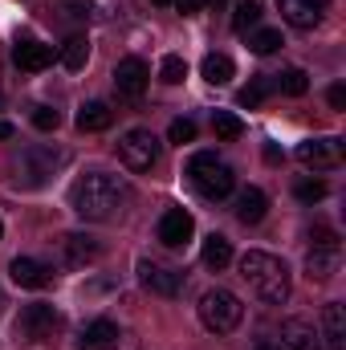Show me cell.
<instances>
[{
  "instance_id": "1",
  "label": "cell",
  "mask_w": 346,
  "mask_h": 350,
  "mask_svg": "<svg viewBox=\"0 0 346 350\" xmlns=\"http://www.w3.org/2000/svg\"><path fill=\"white\" fill-rule=\"evenodd\" d=\"M131 204V187L127 179L106 172H86L82 179H74L70 187V208L90 220V224H106V220H118Z\"/></svg>"
},
{
  "instance_id": "2",
  "label": "cell",
  "mask_w": 346,
  "mask_h": 350,
  "mask_svg": "<svg viewBox=\"0 0 346 350\" xmlns=\"http://www.w3.org/2000/svg\"><path fill=\"white\" fill-rule=\"evenodd\" d=\"M241 277L249 281V289L265 306H281L289 297V265L281 257H273V253H261V249L245 253L241 257Z\"/></svg>"
},
{
  "instance_id": "3",
  "label": "cell",
  "mask_w": 346,
  "mask_h": 350,
  "mask_svg": "<svg viewBox=\"0 0 346 350\" xmlns=\"http://www.w3.org/2000/svg\"><path fill=\"white\" fill-rule=\"evenodd\" d=\"M187 183H191L204 200H224V196H232L237 175H232V167H228L224 159H216L212 151H200V155L187 159Z\"/></svg>"
},
{
  "instance_id": "4",
  "label": "cell",
  "mask_w": 346,
  "mask_h": 350,
  "mask_svg": "<svg viewBox=\"0 0 346 350\" xmlns=\"http://www.w3.org/2000/svg\"><path fill=\"white\" fill-rule=\"evenodd\" d=\"M196 310H200V322L212 334H232L241 326V318H245V306H241V297L232 289H208Z\"/></svg>"
},
{
  "instance_id": "5",
  "label": "cell",
  "mask_w": 346,
  "mask_h": 350,
  "mask_svg": "<svg viewBox=\"0 0 346 350\" xmlns=\"http://www.w3.org/2000/svg\"><path fill=\"white\" fill-rule=\"evenodd\" d=\"M66 151H57V147H25L21 155H16V183L21 187H45L53 175L66 167Z\"/></svg>"
},
{
  "instance_id": "6",
  "label": "cell",
  "mask_w": 346,
  "mask_h": 350,
  "mask_svg": "<svg viewBox=\"0 0 346 350\" xmlns=\"http://www.w3.org/2000/svg\"><path fill=\"white\" fill-rule=\"evenodd\" d=\"M159 155H163V143L147 126H135L118 139V159H122L127 172H151L159 163Z\"/></svg>"
},
{
  "instance_id": "7",
  "label": "cell",
  "mask_w": 346,
  "mask_h": 350,
  "mask_svg": "<svg viewBox=\"0 0 346 350\" xmlns=\"http://www.w3.org/2000/svg\"><path fill=\"white\" fill-rule=\"evenodd\" d=\"M62 326H66V318H62V310H53L49 301H33V306H25V310L16 314V334H21L25 342H49V338L62 334Z\"/></svg>"
},
{
  "instance_id": "8",
  "label": "cell",
  "mask_w": 346,
  "mask_h": 350,
  "mask_svg": "<svg viewBox=\"0 0 346 350\" xmlns=\"http://www.w3.org/2000/svg\"><path fill=\"white\" fill-rule=\"evenodd\" d=\"M135 273H139V285L151 289V293H159V297H179V293H183V273L172 269V265H159V261H151V257H139Z\"/></svg>"
},
{
  "instance_id": "9",
  "label": "cell",
  "mask_w": 346,
  "mask_h": 350,
  "mask_svg": "<svg viewBox=\"0 0 346 350\" xmlns=\"http://www.w3.org/2000/svg\"><path fill=\"white\" fill-rule=\"evenodd\" d=\"M114 90H118V98H143L147 86H151V70H147V62L143 57H122L118 66H114Z\"/></svg>"
},
{
  "instance_id": "10",
  "label": "cell",
  "mask_w": 346,
  "mask_h": 350,
  "mask_svg": "<svg viewBox=\"0 0 346 350\" xmlns=\"http://www.w3.org/2000/svg\"><path fill=\"white\" fill-rule=\"evenodd\" d=\"M297 159L306 167H338L343 163V139H306L297 143Z\"/></svg>"
},
{
  "instance_id": "11",
  "label": "cell",
  "mask_w": 346,
  "mask_h": 350,
  "mask_svg": "<svg viewBox=\"0 0 346 350\" xmlns=\"http://www.w3.org/2000/svg\"><path fill=\"white\" fill-rule=\"evenodd\" d=\"M191 232H196V220L183 212V208H168L163 220H159V241L168 249H187L191 245Z\"/></svg>"
},
{
  "instance_id": "12",
  "label": "cell",
  "mask_w": 346,
  "mask_h": 350,
  "mask_svg": "<svg viewBox=\"0 0 346 350\" xmlns=\"http://www.w3.org/2000/svg\"><path fill=\"white\" fill-rule=\"evenodd\" d=\"M53 45H45V41H33V37H25V41H16L12 45V62L25 70V74H41V70H49L53 66Z\"/></svg>"
},
{
  "instance_id": "13",
  "label": "cell",
  "mask_w": 346,
  "mask_h": 350,
  "mask_svg": "<svg viewBox=\"0 0 346 350\" xmlns=\"http://www.w3.org/2000/svg\"><path fill=\"white\" fill-rule=\"evenodd\" d=\"M8 273H12V281L21 289H49L53 285V265L37 261V257H16L8 265Z\"/></svg>"
},
{
  "instance_id": "14",
  "label": "cell",
  "mask_w": 346,
  "mask_h": 350,
  "mask_svg": "<svg viewBox=\"0 0 346 350\" xmlns=\"http://www.w3.org/2000/svg\"><path fill=\"white\" fill-rule=\"evenodd\" d=\"M326 4H330V0H277L281 21H285V25H293V29H314V25L322 21Z\"/></svg>"
},
{
  "instance_id": "15",
  "label": "cell",
  "mask_w": 346,
  "mask_h": 350,
  "mask_svg": "<svg viewBox=\"0 0 346 350\" xmlns=\"http://www.w3.org/2000/svg\"><path fill=\"white\" fill-rule=\"evenodd\" d=\"M57 245H62V261L70 269H82V265L98 261V253H102V245L94 237H86V232H66Z\"/></svg>"
},
{
  "instance_id": "16",
  "label": "cell",
  "mask_w": 346,
  "mask_h": 350,
  "mask_svg": "<svg viewBox=\"0 0 346 350\" xmlns=\"http://www.w3.org/2000/svg\"><path fill=\"white\" fill-rule=\"evenodd\" d=\"M338 269H343V249H338V245H314V249L306 253V273H310V281H330Z\"/></svg>"
},
{
  "instance_id": "17",
  "label": "cell",
  "mask_w": 346,
  "mask_h": 350,
  "mask_svg": "<svg viewBox=\"0 0 346 350\" xmlns=\"http://www.w3.org/2000/svg\"><path fill=\"white\" fill-rule=\"evenodd\" d=\"M281 347L285 350H322V334L306 318H285L281 322Z\"/></svg>"
},
{
  "instance_id": "18",
  "label": "cell",
  "mask_w": 346,
  "mask_h": 350,
  "mask_svg": "<svg viewBox=\"0 0 346 350\" xmlns=\"http://www.w3.org/2000/svg\"><path fill=\"white\" fill-rule=\"evenodd\" d=\"M322 342L326 350H346V310L343 301H330L326 310H322Z\"/></svg>"
},
{
  "instance_id": "19",
  "label": "cell",
  "mask_w": 346,
  "mask_h": 350,
  "mask_svg": "<svg viewBox=\"0 0 346 350\" xmlns=\"http://www.w3.org/2000/svg\"><path fill=\"white\" fill-rule=\"evenodd\" d=\"M232 212H237V220H241V224H261V220H265V212H269V196H265L261 187H245V191H237Z\"/></svg>"
},
{
  "instance_id": "20",
  "label": "cell",
  "mask_w": 346,
  "mask_h": 350,
  "mask_svg": "<svg viewBox=\"0 0 346 350\" xmlns=\"http://www.w3.org/2000/svg\"><path fill=\"white\" fill-rule=\"evenodd\" d=\"M118 342V326L98 318V322H86L82 334H78V350H110Z\"/></svg>"
},
{
  "instance_id": "21",
  "label": "cell",
  "mask_w": 346,
  "mask_h": 350,
  "mask_svg": "<svg viewBox=\"0 0 346 350\" xmlns=\"http://www.w3.org/2000/svg\"><path fill=\"white\" fill-rule=\"evenodd\" d=\"M74 122H78V131H86V135H98V131H106V126L114 122V110H110L106 102H82Z\"/></svg>"
},
{
  "instance_id": "22",
  "label": "cell",
  "mask_w": 346,
  "mask_h": 350,
  "mask_svg": "<svg viewBox=\"0 0 346 350\" xmlns=\"http://www.w3.org/2000/svg\"><path fill=\"white\" fill-rule=\"evenodd\" d=\"M200 257H204V265L208 269H228L232 265V241L224 237V232H212V237H204V249H200Z\"/></svg>"
},
{
  "instance_id": "23",
  "label": "cell",
  "mask_w": 346,
  "mask_h": 350,
  "mask_svg": "<svg viewBox=\"0 0 346 350\" xmlns=\"http://www.w3.org/2000/svg\"><path fill=\"white\" fill-rule=\"evenodd\" d=\"M200 74H204V82H208V86H228V82L237 78V66H232V57H228V53H208V57H204V66H200Z\"/></svg>"
},
{
  "instance_id": "24",
  "label": "cell",
  "mask_w": 346,
  "mask_h": 350,
  "mask_svg": "<svg viewBox=\"0 0 346 350\" xmlns=\"http://www.w3.org/2000/svg\"><path fill=\"white\" fill-rule=\"evenodd\" d=\"M57 62H62L66 70H74V74H78V70H86V62H90V41L82 37V33H74V37H70V41L57 49Z\"/></svg>"
},
{
  "instance_id": "25",
  "label": "cell",
  "mask_w": 346,
  "mask_h": 350,
  "mask_svg": "<svg viewBox=\"0 0 346 350\" xmlns=\"http://www.w3.org/2000/svg\"><path fill=\"white\" fill-rule=\"evenodd\" d=\"M273 86L281 90V94H289V98H302V94H306V90H310V74H306V70H297V66H293V70H281V74H277V82H273Z\"/></svg>"
},
{
  "instance_id": "26",
  "label": "cell",
  "mask_w": 346,
  "mask_h": 350,
  "mask_svg": "<svg viewBox=\"0 0 346 350\" xmlns=\"http://www.w3.org/2000/svg\"><path fill=\"white\" fill-rule=\"evenodd\" d=\"M212 131H216V139H224V143H232V139H241V131H245V122L232 114V110H216L212 114Z\"/></svg>"
},
{
  "instance_id": "27",
  "label": "cell",
  "mask_w": 346,
  "mask_h": 350,
  "mask_svg": "<svg viewBox=\"0 0 346 350\" xmlns=\"http://www.w3.org/2000/svg\"><path fill=\"white\" fill-rule=\"evenodd\" d=\"M281 45H285V41H281V29H253V33H249V49L261 53V57H265V53H277Z\"/></svg>"
},
{
  "instance_id": "28",
  "label": "cell",
  "mask_w": 346,
  "mask_h": 350,
  "mask_svg": "<svg viewBox=\"0 0 346 350\" xmlns=\"http://www.w3.org/2000/svg\"><path fill=\"white\" fill-rule=\"evenodd\" d=\"M257 25H261V4L257 0H241L237 12H232V29H237V33H249V29H257Z\"/></svg>"
},
{
  "instance_id": "29",
  "label": "cell",
  "mask_w": 346,
  "mask_h": 350,
  "mask_svg": "<svg viewBox=\"0 0 346 350\" xmlns=\"http://www.w3.org/2000/svg\"><path fill=\"white\" fill-rule=\"evenodd\" d=\"M269 90H273V82H269V78H253L249 86H245V90H241V94H237V102H241L245 110H257L261 102L269 98Z\"/></svg>"
},
{
  "instance_id": "30",
  "label": "cell",
  "mask_w": 346,
  "mask_h": 350,
  "mask_svg": "<svg viewBox=\"0 0 346 350\" xmlns=\"http://www.w3.org/2000/svg\"><path fill=\"white\" fill-rule=\"evenodd\" d=\"M159 78H163L168 86H179V82L187 78V62H183L179 53H168V57H163V66H159Z\"/></svg>"
},
{
  "instance_id": "31",
  "label": "cell",
  "mask_w": 346,
  "mask_h": 350,
  "mask_svg": "<svg viewBox=\"0 0 346 350\" xmlns=\"http://www.w3.org/2000/svg\"><path fill=\"white\" fill-rule=\"evenodd\" d=\"M293 196H297L302 204H318V200H326V183H322V179H297V183H293Z\"/></svg>"
},
{
  "instance_id": "32",
  "label": "cell",
  "mask_w": 346,
  "mask_h": 350,
  "mask_svg": "<svg viewBox=\"0 0 346 350\" xmlns=\"http://www.w3.org/2000/svg\"><path fill=\"white\" fill-rule=\"evenodd\" d=\"M168 143H175V147L196 143V122H191V118H175L172 126H168Z\"/></svg>"
},
{
  "instance_id": "33",
  "label": "cell",
  "mask_w": 346,
  "mask_h": 350,
  "mask_svg": "<svg viewBox=\"0 0 346 350\" xmlns=\"http://www.w3.org/2000/svg\"><path fill=\"white\" fill-rule=\"evenodd\" d=\"M29 118H33V126H37V131H57V126H62V114H57L53 106H33V114H29Z\"/></svg>"
},
{
  "instance_id": "34",
  "label": "cell",
  "mask_w": 346,
  "mask_h": 350,
  "mask_svg": "<svg viewBox=\"0 0 346 350\" xmlns=\"http://www.w3.org/2000/svg\"><path fill=\"white\" fill-rule=\"evenodd\" d=\"M62 12H70L78 21H90L94 16V0H62Z\"/></svg>"
},
{
  "instance_id": "35",
  "label": "cell",
  "mask_w": 346,
  "mask_h": 350,
  "mask_svg": "<svg viewBox=\"0 0 346 350\" xmlns=\"http://www.w3.org/2000/svg\"><path fill=\"white\" fill-rule=\"evenodd\" d=\"M172 4L179 8V12H183V16H191V12H200V8H204L208 0H172Z\"/></svg>"
},
{
  "instance_id": "36",
  "label": "cell",
  "mask_w": 346,
  "mask_h": 350,
  "mask_svg": "<svg viewBox=\"0 0 346 350\" xmlns=\"http://www.w3.org/2000/svg\"><path fill=\"white\" fill-rule=\"evenodd\" d=\"M330 106H334V110L346 106V86H330Z\"/></svg>"
},
{
  "instance_id": "37",
  "label": "cell",
  "mask_w": 346,
  "mask_h": 350,
  "mask_svg": "<svg viewBox=\"0 0 346 350\" xmlns=\"http://www.w3.org/2000/svg\"><path fill=\"white\" fill-rule=\"evenodd\" d=\"M0 139H12V122H0Z\"/></svg>"
},
{
  "instance_id": "38",
  "label": "cell",
  "mask_w": 346,
  "mask_h": 350,
  "mask_svg": "<svg viewBox=\"0 0 346 350\" xmlns=\"http://www.w3.org/2000/svg\"><path fill=\"white\" fill-rule=\"evenodd\" d=\"M257 350H285V347H281V342H277V347H257Z\"/></svg>"
},
{
  "instance_id": "39",
  "label": "cell",
  "mask_w": 346,
  "mask_h": 350,
  "mask_svg": "<svg viewBox=\"0 0 346 350\" xmlns=\"http://www.w3.org/2000/svg\"><path fill=\"white\" fill-rule=\"evenodd\" d=\"M151 4H172V0H151Z\"/></svg>"
},
{
  "instance_id": "40",
  "label": "cell",
  "mask_w": 346,
  "mask_h": 350,
  "mask_svg": "<svg viewBox=\"0 0 346 350\" xmlns=\"http://www.w3.org/2000/svg\"><path fill=\"white\" fill-rule=\"evenodd\" d=\"M0 237H4V224H0Z\"/></svg>"
},
{
  "instance_id": "41",
  "label": "cell",
  "mask_w": 346,
  "mask_h": 350,
  "mask_svg": "<svg viewBox=\"0 0 346 350\" xmlns=\"http://www.w3.org/2000/svg\"><path fill=\"white\" fill-rule=\"evenodd\" d=\"M0 306H4V293H0Z\"/></svg>"
}]
</instances>
